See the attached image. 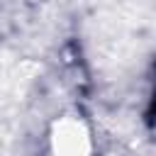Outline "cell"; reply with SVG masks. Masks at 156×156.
I'll list each match as a JSON object with an SVG mask.
<instances>
[{"label": "cell", "instance_id": "obj_1", "mask_svg": "<svg viewBox=\"0 0 156 156\" xmlns=\"http://www.w3.org/2000/svg\"><path fill=\"white\" fill-rule=\"evenodd\" d=\"M88 134L80 122L68 119L56 129L54 156H88Z\"/></svg>", "mask_w": 156, "mask_h": 156}]
</instances>
